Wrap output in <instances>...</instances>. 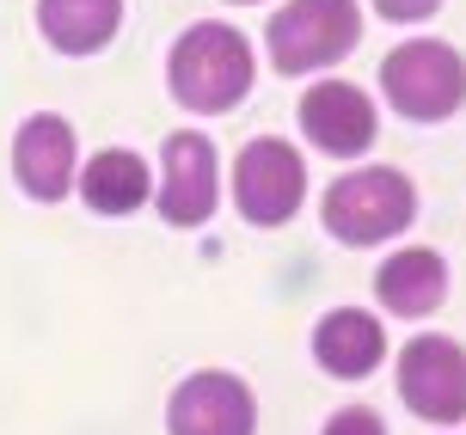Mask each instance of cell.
Here are the masks:
<instances>
[{"instance_id":"cell-8","label":"cell","mask_w":466,"mask_h":435,"mask_svg":"<svg viewBox=\"0 0 466 435\" xmlns=\"http://www.w3.org/2000/svg\"><path fill=\"white\" fill-rule=\"evenodd\" d=\"M301 129L319 154H338V160H356L374 147V105L362 86L350 80H319L307 86L301 98Z\"/></svg>"},{"instance_id":"cell-3","label":"cell","mask_w":466,"mask_h":435,"mask_svg":"<svg viewBox=\"0 0 466 435\" xmlns=\"http://www.w3.org/2000/svg\"><path fill=\"white\" fill-rule=\"evenodd\" d=\"M380 92L399 116L411 123H442L466 105V62L461 49L436 44V37H411L380 62Z\"/></svg>"},{"instance_id":"cell-16","label":"cell","mask_w":466,"mask_h":435,"mask_svg":"<svg viewBox=\"0 0 466 435\" xmlns=\"http://www.w3.org/2000/svg\"><path fill=\"white\" fill-rule=\"evenodd\" d=\"M380 6V19H393V25H411V19H430L442 0H374Z\"/></svg>"},{"instance_id":"cell-15","label":"cell","mask_w":466,"mask_h":435,"mask_svg":"<svg viewBox=\"0 0 466 435\" xmlns=\"http://www.w3.org/2000/svg\"><path fill=\"white\" fill-rule=\"evenodd\" d=\"M326 435H387V430H380V411H369V405H344V411L326 423Z\"/></svg>"},{"instance_id":"cell-14","label":"cell","mask_w":466,"mask_h":435,"mask_svg":"<svg viewBox=\"0 0 466 435\" xmlns=\"http://www.w3.org/2000/svg\"><path fill=\"white\" fill-rule=\"evenodd\" d=\"M80 190H86V208H98V215H136L147 203V166L129 147H105L86 160Z\"/></svg>"},{"instance_id":"cell-5","label":"cell","mask_w":466,"mask_h":435,"mask_svg":"<svg viewBox=\"0 0 466 435\" xmlns=\"http://www.w3.org/2000/svg\"><path fill=\"white\" fill-rule=\"evenodd\" d=\"M307 197V166L301 154L277 136H258L252 147H239L233 160V203L252 228H282Z\"/></svg>"},{"instance_id":"cell-1","label":"cell","mask_w":466,"mask_h":435,"mask_svg":"<svg viewBox=\"0 0 466 435\" xmlns=\"http://www.w3.org/2000/svg\"><path fill=\"white\" fill-rule=\"evenodd\" d=\"M252 92V44L233 25H190L172 44V98L185 111H233Z\"/></svg>"},{"instance_id":"cell-11","label":"cell","mask_w":466,"mask_h":435,"mask_svg":"<svg viewBox=\"0 0 466 435\" xmlns=\"http://www.w3.org/2000/svg\"><path fill=\"white\" fill-rule=\"evenodd\" d=\"M374 295H380V307L399 313V319H423V313H436L442 295H448V264L430 252V246L393 252L380 264V276H374Z\"/></svg>"},{"instance_id":"cell-2","label":"cell","mask_w":466,"mask_h":435,"mask_svg":"<svg viewBox=\"0 0 466 435\" xmlns=\"http://www.w3.org/2000/svg\"><path fill=\"white\" fill-rule=\"evenodd\" d=\"M319 215H326L331 239H344V246H380V239L411 228L418 190L393 166H369V172H344V178L331 184Z\"/></svg>"},{"instance_id":"cell-12","label":"cell","mask_w":466,"mask_h":435,"mask_svg":"<svg viewBox=\"0 0 466 435\" xmlns=\"http://www.w3.org/2000/svg\"><path fill=\"white\" fill-rule=\"evenodd\" d=\"M380 349H387V331L362 307H338V313H326V319L313 325V356L338 380H362L380 362Z\"/></svg>"},{"instance_id":"cell-4","label":"cell","mask_w":466,"mask_h":435,"mask_svg":"<svg viewBox=\"0 0 466 435\" xmlns=\"http://www.w3.org/2000/svg\"><path fill=\"white\" fill-rule=\"evenodd\" d=\"M362 37L356 0H289L270 19V62L277 74H313L344 62Z\"/></svg>"},{"instance_id":"cell-9","label":"cell","mask_w":466,"mask_h":435,"mask_svg":"<svg viewBox=\"0 0 466 435\" xmlns=\"http://www.w3.org/2000/svg\"><path fill=\"white\" fill-rule=\"evenodd\" d=\"M215 147L197 129L166 136V178H160V215L172 228H197L215 215Z\"/></svg>"},{"instance_id":"cell-10","label":"cell","mask_w":466,"mask_h":435,"mask_svg":"<svg viewBox=\"0 0 466 435\" xmlns=\"http://www.w3.org/2000/svg\"><path fill=\"white\" fill-rule=\"evenodd\" d=\"M13 172L19 190L37 203H62L74 190V129L56 111H37L13 141Z\"/></svg>"},{"instance_id":"cell-6","label":"cell","mask_w":466,"mask_h":435,"mask_svg":"<svg viewBox=\"0 0 466 435\" xmlns=\"http://www.w3.org/2000/svg\"><path fill=\"white\" fill-rule=\"evenodd\" d=\"M399 399L430 423L466 417V349L454 338H411L399 349Z\"/></svg>"},{"instance_id":"cell-13","label":"cell","mask_w":466,"mask_h":435,"mask_svg":"<svg viewBox=\"0 0 466 435\" xmlns=\"http://www.w3.org/2000/svg\"><path fill=\"white\" fill-rule=\"evenodd\" d=\"M37 25L62 56H93L116 37L123 0H37Z\"/></svg>"},{"instance_id":"cell-7","label":"cell","mask_w":466,"mask_h":435,"mask_svg":"<svg viewBox=\"0 0 466 435\" xmlns=\"http://www.w3.org/2000/svg\"><path fill=\"white\" fill-rule=\"evenodd\" d=\"M166 435H258V405L239 374L203 368L166 405Z\"/></svg>"}]
</instances>
